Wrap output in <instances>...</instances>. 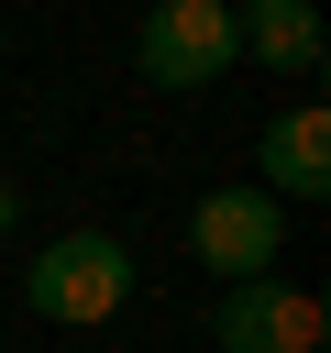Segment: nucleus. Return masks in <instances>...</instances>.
<instances>
[{
  "label": "nucleus",
  "instance_id": "obj_3",
  "mask_svg": "<svg viewBox=\"0 0 331 353\" xmlns=\"http://www.w3.org/2000/svg\"><path fill=\"white\" fill-rule=\"evenodd\" d=\"M132 66L154 88H221L243 55H232V0H154L143 33H132Z\"/></svg>",
  "mask_w": 331,
  "mask_h": 353
},
{
  "label": "nucleus",
  "instance_id": "obj_4",
  "mask_svg": "<svg viewBox=\"0 0 331 353\" xmlns=\"http://www.w3.org/2000/svg\"><path fill=\"white\" fill-rule=\"evenodd\" d=\"M210 342H221V353H320L331 320H320L309 287H287V276H243V287H221Z\"/></svg>",
  "mask_w": 331,
  "mask_h": 353
},
{
  "label": "nucleus",
  "instance_id": "obj_5",
  "mask_svg": "<svg viewBox=\"0 0 331 353\" xmlns=\"http://www.w3.org/2000/svg\"><path fill=\"white\" fill-rule=\"evenodd\" d=\"M232 55H254L265 77H320L331 66V33H320V0H232Z\"/></svg>",
  "mask_w": 331,
  "mask_h": 353
},
{
  "label": "nucleus",
  "instance_id": "obj_6",
  "mask_svg": "<svg viewBox=\"0 0 331 353\" xmlns=\"http://www.w3.org/2000/svg\"><path fill=\"white\" fill-rule=\"evenodd\" d=\"M254 188H265V199H331V110H320V99H298V110L265 121Z\"/></svg>",
  "mask_w": 331,
  "mask_h": 353
},
{
  "label": "nucleus",
  "instance_id": "obj_2",
  "mask_svg": "<svg viewBox=\"0 0 331 353\" xmlns=\"http://www.w3.org/2000/svg\"><path fill=\"white\" fill-rule=\"evenodd\" d=\"M188 254H199L221 287H243V276H276V254H287V199H265L254 176L210 188V199L188 210Z\"/></svg>",
  "mask_w": 331,
  "mask_h": 353
},
{
  "label": "nucleus",
  "instance_id": "obj_1",
  "mask_svg": "<svg viewBox=\"0 0 331 353\" xmlns=\"http://www.w3.org/2000/svg\"><path fill=\"white\" fill-rule=\"evenodd\" d=\"M22 298H33V320L88 331V320H110V309L132 298V243H121V232H55V243L22 265Z\"/></svg>",
  "mask_w": 331,
  "mask_h": 353
},
{
  "label": "nucleus",
  "instance_id": "obj_7",
  "mask_svg": "<svg viewBox=\"0 0 331 353\" xmlns=\"http://www.w3.org/2000/svg\"><path fill=\"white\" fill-rule=\"evenodd\" d=\"M11 221H22V188H11V176H0V232H11Z\"/></svg>",
  "mask_w": 331,
  "mask_h": 353
}]
</instances>
